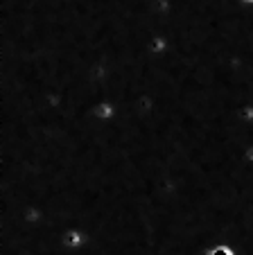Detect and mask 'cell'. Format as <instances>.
<instances>
[{"mask_svg":"<svg viewBox=\"0 0 253 255\" xmlns=\"http://www.w3.org/2000/svg\"><path fill=\"white\" fill-rule=\"evenodd\" d=\"M88 242V235L86 233L77 231V228H70V231L63 233L61 237V244L66 246V249H79V246H84Z\"/></svg>","mask_w":253,"mask_h":255,"instance_id":"obj_1","label":"cell"},{"mask_svg":"<svg viewBox=\"0 0 253 255\" xmlns=\"http://www.w3.org/2000/svg\"><path fill=\"white\" fill-rule=\"evenodd\" d=\"M91 116L95 118L97 122H106V120H111V118L115 116V106L111 104L109 100H102L91 109Z\"/></svg>","mask_w":253,"mask_h":255,"instance_id":"obj_2","label":"cell"},{"mask_svg":"<svg viewBox=\"0 0 253 255\" xmlns=\"http://www.w3.org/2000/svg\"><path fill=\"white\" fill-rule=\"evenodd\" d=\"M206 255H235V251L229 244H215L206 251Z\"/></svg>","mask_w":253,"mask_h":255,"instance_id":"obj_3","label":"cell"},{"mask_svg":"<svg viewBox=\"0 0 253 255\" xmlns=\"http://www.w3.org/2000/svg\"><path fill=\"white\" fill-rule=\"evenodd\" d=\"M240 7H253V0H235Z\"/></svg>","mask_w":253,"mask_h":255,"instance_id":"obj_4","label":"cell"}]
</instances>
